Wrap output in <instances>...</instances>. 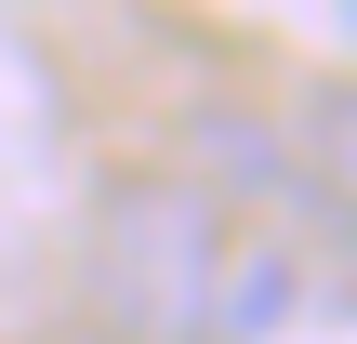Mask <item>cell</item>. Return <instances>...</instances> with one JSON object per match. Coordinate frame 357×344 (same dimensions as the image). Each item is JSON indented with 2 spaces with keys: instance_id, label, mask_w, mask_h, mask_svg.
Here are the masks:
<instances>
[{
  "instance_id": "obj_2",
  "label": "cell",
  "mask_w": 357,
  "mask_h": 344,
  "mask_svg": "<svg viewBox=\"0 0 357 344\" xmlns=\"http://www.w3.org/2000/svg\"><path fill=\"white\" fill-rule=\"evenodd\" d=\"M305 305V252L291 239H225V265H212V318H199V344H265L278 318Z\"/></svg>"
},
{
  "instance_id": "obj_4",
  "label": "cell",
  "mask_w": 357,
  "mask_h": 344,
  "mask_svg": "<svg viewBox=\"0 0 357 344\" xmlns=\"http://www.w3.org/2000/svg\"><path fill=\"white\" fill-rule=\"evenodd\" d=\"M291 199H318V225H344V80L305 93V146H291Z\"/></svg>"
},
{
  "instance_id": "obj_3",
  "label": "cell",
  "mask_w": 357,
  "mask_h": 344,
  "mask_svg": "<svg viewBox=\"0 0 357 344\" xmlns=\"http://www.w3.org/2000/svg\"><path fill=\"white\" fill-rule=\"evenodd\" d=\"M185 159H199V172H185L199 199H291L278 133H265V119H238V106H199V119H185Z\"/></svg>"
},
{
  "instance_id": "obj_1",
  "label": "cell",
  "mask_w": 357,
  "mask_h": 344,
  "mask_svg": "<svg viewBox=\"0 0 357 344\" xmlns=\"http://www.w3.org/2000/svg\"><path fill=\"white\" fill-rule=\"evenodd\" d=\"M212 265H225V199H199L185 172H119L79 239V318L106 344H199Z\"/></svg>"
}]
</instances>
